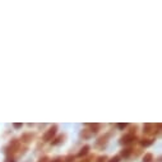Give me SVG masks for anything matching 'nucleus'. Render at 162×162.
<instances>
[{"mask_svg": "<svg viewBox=\"0 0 162 162\" xmlns=\"http://www.w3.org/2000/svg\"><path fill=\"white\" fill-rule=\"evenodd\" d=\"M56 130H58V125H53L50 128V129L46 131V133L44 134V137H42V139L45 140V142H49V140H53L54 135L56 134Z\"/></svg>", "mask_w": 162, "mask_h": 162, "instance_id": "obj_1", "label": "nucleus"}, {"mask_svg": "<svg viewBox=\"0 0 162 162\" xmlns=\"http://www.w3.org/2000/svg\"><path fill=\"white\" fill-rule=\"evenodd\" d=\"M133 140H135V135L134 134H125L124 137H121V139H120V143L121 144H130Z\"/></svg>", "mask_w": 162, "mask_h": 162, "instance_id": "obj_2", "label": "nucleus"}, {"mask_svg": "<svg viewBox=\"0 0 162 162\" xmlns=\"http://www.w3.org/2000/svg\"><path fill=\"white\" fill-rule=\"evenodd\" d=\"M88 152H89V146H84L82 150L79 151V153H78V157H83V156H86V155H88Z\"/></svg>", "mask_w": 162, "mask_h": 162, "instance_id": "obj_3", "label": "nucleus"}, {"mask_svg": "<svg viewBox=\"0 0 162 162\" xmlns=\"http://www.w3.org/2000/svg\"><path fill=\"white\" fill-rule=\"evenodd\" d=\"M107 138H109V134L105 135V137H102V138H100L99 142L96 143V146H97V147H101V144H104V146H105V144L107 143Z\"/></svg>", "mask_w": 162, "mask_h": 162, "instance_id": "obj_4", "label": "nucleus"}, {"mask_svg": "<svg viewBox=\"0 0 162 162\" xmlns=\"http://www.w3.org/2000/svg\"><path fill=\"white\" fill-rule=\"evenodd\" d=\"M152 143H153V140L152 139H142L140 140V144H142V147H150L152 146Z\"/></svg>", "mask_w": 162, "mask_h": 162, "instance_id": "obj_5", "label": "nucleus"}, {"mask_svg": "<svg viewBox=\"0 0 162 162\" xmlns=\"http://www.w3.org/2000/svg\"><path fill=\"white\" fill-rule=\"evenodd\" d=\"M131 155V148H125V150H123L121 153H120V156L121 157H124V158H126V157H129Z\"/></svg>", "mask_w": 162, "mask_h": 162, "instance_id": "obj_6", "label": "nucleus"}, {"mask_svg": "<svg viewBox=\"0 0 162 162\" xmlns=\"http://www.w3.org/2000/svg\"><path fill=\"white\" fill-rule=\"evenodd\" d=\"M89 128H91V133H97L100 130V124H89Z\"/></svg>", "mask_w": 162, "mask_h": 162, "instance_id": "obj_7", "label": "nucleus"}, {"mask_svg": "<svg viewBox=\"0 0 162 162\" xmlns=\"http://www.w3.org/2000/svg\"><path fill=\"white\" fill-rule=\"evenodd\" d=\"M32 140V134H23L22 135V142L24 143H28Z\"/></svg>", "mask_w": 162, "mask_h": 162, "instance_id": "obj_8", "label": "nucleus"}, {"mask_svg": "<svg viewBox=\"0 0 162 162\" xmlns=\"http://www.w3.org/2000/svg\"><path fill=\"white\" fill-rule=\"evenodd\" d=\"M152 160H153L152 153H147V155H144L143 161H142V162H152Z\"/></svg>", "mask_w": 162, "mask_h": 162, "instance_id": "obj_9", "label": "nucleus"}, {"mask_svg": "<svg viewBox=\"0 0 162 162\" xmlns=\"http://www.w3.org/2000/svg\"><path fill=\"white\" fill-rule=\"evenodd\" d=\"M63 139H64L63 135H59L58 138H55V139L53 140V146H58V144H60V143L63 142Z\"/></svg>", "mask_w": 162, "mask_h": 162, "instance_id": "obj_10", "label": "nucleus"}, {"mask_svg": "<svg viewBox=\"0 0 162 162\" xmlns=\"http://www.w3.org/2000/svg\"><path fill=\"white\" fill-rule=\"evenodd\" d=\"M152 128H153V125L152 124H146V125H144V133H151V131H152Z\"/></svg>", "mask_w": 162, "mask_h": 162, "instance_id": "obj_11", "label": "nucleus"}, {"mask_svg": "<svg viewBox=\"0 0 162 162\" xmlns=\"http://www.w3.org/2000/svg\"><path fill=\"white\" fill-rule=\"evenodd\" d=\"M74 160H75V157L69 155V156H66L65 158H64V162H74Z\"/></svg>", "mask_w": 162, "mask_h": 162, "instance_id": "obj_12", "label": "nucleus"}, {"mask_svg": "<svg viewBox=\"0 0 162 162\" xmlns=\"http://www.w3.org/2000/svg\"><path fill=\"white\" fill-rule=\"evenodd\" d=\"M91 134H92V133H91L89 130H87V129L82 131V137H83V138H89V137H91Z\"/></svg>", "mask_w": 162, "mask_h": 162, "instance_id": "obj_13", "label": "nucleus"}, {"mask_svg": "<svg viewBox=\"0 0 162 162\" xmlns=\"http://www.w3.org/2000/svg\"><path fill=\"white\" fill-rule=\"evenodd\" d=\"M116 126H117V129H120V130H124L125 128L128 126V124H126V123H119V124H117Z\"/></svg>", "mask_w": 162, "mask_h": 162, "instance_id": "obj_14", "label": "nucleus"}, {"mask_svg": "<svg viewBox=\"0 0 162 162\" xmlns=\"http://www.w3.org/2000/svg\"><path fill=\"white\" fill-rule=\"evenodd\" d=\"M106 160H107V157H106V156H101V157H99V158H97L96 162H105Z\"/></svg>", "mask_w": 162, "mask_h": 162, "instance_id": "obj_15", "label": "nucleus"}, {"mask_svg": "<svg viewBox=\"0 0 162 162\" xmlns=\"http://www.w3.org/2000/svg\"><path fill=\"white\" fill-rule=\"evenodd\" d=\"M4 162H15V160H14V157H12V156H8Z\"/></svg>", "mask_w": 162, "mask_h": 162, "instance_id": "obj_16", "label": "nucleus"}, {"mask_svg": "<svg viewBox=\"0 0 162 162\" xmlns=\"http://www.w3.org/2000/svg\"><path fill=\"white\" fill-rule=\"evenodd\" d=\"M119 161H120V157H119V156H115V157H112V158L110 160L109 162H119Z\"/></svg>", "mask_w": 162, "mask_h": 162, "instance_id": "obj_17", "label": "nucleus"}, {"mask_svg": "<svg viewBox=\"0 0 162 162\" xmlns=\"http://www.w3.org/2000/svg\"><path fill=\"white\" fill-rule=\"evenodd\" d=\"M13 126H14L15 129H20V128H22V124H19V123H14V124H13Z\"/></svg>", "mask_w": 162, "mask_h": 162, "instance_id": "obj_18", "label": "nucleus"}, {"mask_svg": "<svg viewBox=\"0 0 162 162\" xmlns=\"http://www.w3.org/2000/svg\"><path fill=\"white\" fill-rule=\"evenodd\" d=\"M50 162H63V158H60V157H58V158H55V160L50 161Z\"/></svg>", "mask_w": 162, "mask_h": 162, "instance_id": "obj_19", "label": "nucleus"}, {"mask_svg": "<svg viewBox=\"0 0 162 162\" xmlns=\"http://www.w3.org/2000/svg\"><path fill=\"white\" fill-rule=\"evenodd\" d=\"M47 161H49L47 157H44V158H41V160H40V162H47Z\"/></svg>", "mask_w": 162, "mask_h": 162, "instance_id": "obj_20", "label": "nucleus"}, {"mask_svg": "<svg viewBox=\"0 0 162 162\" xmlns=\"http://www.w3.org/2000/svg\"><path fill=\"white\" fill-rule=\"evenodd\" d=\"M82 162H91V160H83Z\"/></svg>", "mask_w": 162, "mask_h": 162, "instance_id": "obj_21", "label": "nucleus"}]
</instances>
